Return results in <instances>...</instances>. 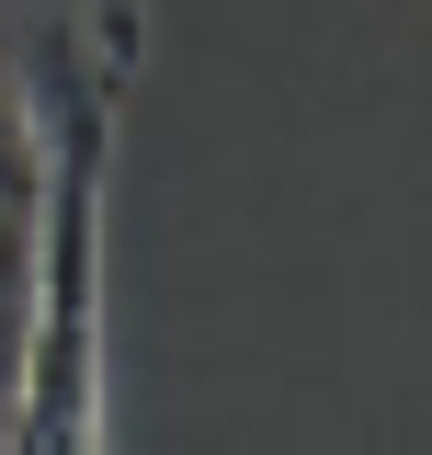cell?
Returning <instances> with one entry per match:
<instances>
[{
	"label": "cell",
	"mask_w": 432,
	"mask_h": 455,
	"mask_svg": "<svg viewBox=\"0 0 432 455\" xmlns=\"http://www.w3.org/2000/svg\"><path fill=\"white\" fill-rule=\"evenodd\" d=\"M92 35H103V46H148V0H92Z\"/></svg>",
	"instance_id": "3"
},
{
	"label": "cell",
	"mask_w": 432,
	"mask_h": 455,
	"mask_svg": "<svg viewBox=\"0 0 432 455\" xmlns=\"http://www.w3.org/2000/svg\"><path fill=\"white\" fill-rule=\"evenodd\" d=\"M35 217H46V103H35L23 35L0 12V376H12L23 296H35Z\"/></svg>",
	"instance_id": "2"
},
{
	"label": "cell",
	"mask_w": 432,
	"mask_h": 455,
	"mask_svg": "<svg viewBox=\"0 0 432 455\" xmlns=\"http://www.w3.org/2000/svg\"><path fill=\"white\" fill-rule=\"evenodd\" d=\"M35 103H46V217H35V296L12 341V455H103V182H114V125L137 92V57L92 35V0H35L12 12Z\"/></svg>",
	"instance_id": "1"
}]
</instances>
